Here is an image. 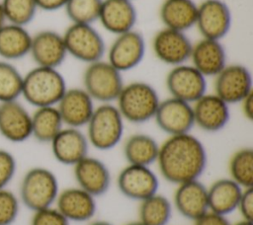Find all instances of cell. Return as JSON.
I'll use <instances>...</instances> for the list:
<instances>
[{
	"mask_svg": "<svg viewBox=\"0 0 253 225\" xmlns=\"http://www.w3.org/2000/svg\"><path fill=\"white\" fill-rule=\"evenodd\" d=\"M156 163L167 182L180 185L199 180L207 168L208 156L202 141L189 132L168 136L159 145Z\"/></svg>",
	"mask_w": 253,
	"mask_h": 225,
	"instance_id": "1",
	"label": "cell"
},
{
	"mask_svg": "<svg viewBox=\"0 0 253 225\" xmlns=\"http://www.w3.org/2000/svg\"><path fill=\"white\" fill-rule=\"evenodd\" d=\"M66 89L64 76L57 68L36 65L23 75L21 97L35 108L56 106Z\"/></svg>",
	"mask_w": 253,
	"mask_h": 225,
	"instance_id": "2",
	"label": "cell"
},
{
	"mask_svg": "<svg viewBox=\"0 0 253 225\" xmlns=\"http://www.w3.org/2000/svg\"><path fill=\"white\" fill-rule=\"evenodd\" d=\"M155 88L143 81L124 85L117 98V108L125 121L139 124L153 119L160 103Z\"/></svg>",
	"mask_w": 253,
	"mask_h": 225,
	"instance_id": "3",
	"label": "cell"
},
{
	"mask_svg": "<svg viewBox=\"0 0 253 225\" xmlns=\"http://www.w3.org/2000/svg\"><path fill=\"white\" fill-rule=\"evenodd\" d=\"M87 139L94 148L107 151L116 147L123 138L125 119L116 105L101 104L86 124Z\"/></svg>",
	"mask_w": 253,
	"mask_h": 225,
	"instance_id": "4",
	"label": "cell"
},
{
	"mask_svg": "<svg viewBox=\"0 0 253 225\" xmlns=\"http://www.w3.org/2000/svg\"><path fill=\"white\" fill-rule=\"evenodd\" d=\"M58 192L59 187L55 174L47 168L34 167L22 178L19 199L34 212L52 206Z\"/></svg>",
	"mask_w": 253,
	"mask_h": 225,
	"instance_id": "5",
	"label": "cell"
},
{
	"mask_svg": "<svg viewBox=\"0 0 253 225\" xmlns=\"http://www.w3.org/2000/svg\"><path fill=\"white\" fill-rule=\"evenodd\" d=\"M82 80L83 89L101 104L116 102L125 85L122 73L104 59L87 64Z\"/></svg>",
	"mask_w": 253,
	"mask_h": 225,
	"instance_id": "6",
	"label": "cell"
},
{
	"mask_svg": "<svg viewBox=\"0 0 253 225\" xmlns=\"http://www.w3.org/2000/svg\"><path fill=\"white\" fill-rule=\"evenodd\" d=\"M67 55L86 64L103 59L107 47L100 32L89 24L71 23L62 34Z\"/></svg>",
	"mask_w": 253,
	"mask_h": 225,
	"instance_id": "7",
	"label": "cell"
},
{
	"mask_svg": "<svg viewBox=\"0 0 253 225\" xmlns=\"http://www.w3.org/2000/svg\"><path fill=\"white\" fill-rule=\"evenodd\" d=\"M146 51L144 37L136 30L116 36L107 49V61L121 73L137 67Z\"/></svg>",
	"mask_w": 253,
	"mask_h": 225,
	"instance_id": "8",
	"label": "cell"
},
{
	"mask_svg": "<svg viewBox=\"0 0 253 225\" xmlns=\"http://www.w3.org/2000/svg\"><path fill=\"white\" fill-rule=\"evenodd\" d=\"M170 97L193 104L207 93V78L192 64L171 67L165 78Z\"/></svg>",
	"mask_w": 253,
	"mask_h": 225,
	"instance_id": "9",
	"label": "cell"
},
{
	"mask_svg": "<svg viewBox=\"0 0 253 225\" xmlns=\"http://www.w3.org/2000/svg\"><path fill=\"white\" fill-rule=\"evenodd\" d=\"M213 78L214 94L228 105L240 103L253 92L251 71L243 64H226Z\"/></svg>",
	"mask_w": 253,
	"mask_h": 225,
	"instance_id": "10",
	"label": "cell"
},
{
	"mask_svg": "<svg viewBox=\"0 0 253 225\" xmlns=\"http://www.w3.org/2000/svg\"><path fill=\"white\" fill-rule=\"evenodd\" d=\"M193 42L184 32L163 27L152 38L154 56L171 67L189 62Z\"/></svg>",
	"mask_w": 253,
	"mask_h": 225,
	"instance_id": "11",
	"label": "cell"
},
{
	"mask_svg": "<svg viewBox=\"0 0 253 225\" xmlns=\"http://www.w3.org/2000/svg\"><path fill=\"white\" fill-rule=\"evenodd\" d=\"M232 23L228 5L222 0H204L198 5L195 27L202 38L221 40Z\"/></svg>",
	"mask_w": 253,
	"mask_h": 225,
	"instance_id": "12",
	"label": "cell"
},
{
	"mask_svg": "<svg viewBox=\"0 0 253 225\" xmlns=\"http://www.w3.org/2000/svg\"><path fill=\"white\" fill-rule=\"evenodd\" d=\"M153 119L168 136L189 133L195 126L192 104L173 97L160 101Z\"/></svg>",
	"mask_w": 253,
	"mask_h": 225,
	"instance_id": "13",
	"label": "cell"
},
{
	"mask_svg": "<svg viewBox=\"0 0 253 225\" xmlns=\"http://www.w3.org/2000/svg\"><path fill=\"white\" fill-rule=\"evenodd\" d=\"M117 185L123 195L141 201L158 191L159 181L149 167L128 164L118 175Z\"/></svg>",
	"mask_w": 253,
	"mask_h": 225,
	"instance_id": "14",
	"label": "cell"
},
{
	"mask_svg": "<svg viewBox=\"0 0 253 225\" xmlns=\"http://www.w3.org/2000/svg\"><path fill=\"white\" fill-rule=\"evenodd\" d=\"M37 66L58 68L66 59L62 34L53 30H42L32 36L30 54Z\"/></svg>",
	"mask_w": 253,
	"mask_h": 225,
	"instance_id": "15",
	"label": "cell"
},
{
	"mask_svg": "<svg viewBox=\"0 0 253 225\" xmlns=\"http://www.w3.org/2000/svg\"><path fill=\"white\" fill-rule=\"evenodd\" d=\"M194 122L206 132H217L229 121V105L214 93H206L192 104Z\"/></svg>",
	"mask_w": 253,
	"mask_h": 225,
	"instance_id": "16",
	"label": "cell"
},
{
	"mask_svg": "<svg viewBox=\"0 0 253 225\" xmlns=\"http://www.w3.org/2000/svg\"><path fill=\"white\" fill-rule=\"evenodd\" d=\"M0 135L12 143L32 137V113L18 100L0 104Z\"/></svg>",
	"mask_w": 253,
	"mask_h": 225,
	"instance_id": "17",
	"label": "cell"
},
{
	"mask_svg": "<svg viewBox=\"0 0 253 225\" xmlns=\"http://www.w3.org/2000/svg\"><path fill=\"white\" fill-rule=\"evenodd\" d=\"M94 102L83 88H67L56 105L64 126H86L95 110Z\"/></svg>",
	"mask_w": 253,
	"mask_h": 225,
	"instance_id": "18",
	"label": "cell"
},
{
	"mask_svg": "<svg viewBox=\"0 0 253 225\" xmlns=\"http://www.w3.org/2000/svg\"><path fill=\"white\" fill-rule=\"evenodd\" d=\"M51 153L54 159L67 166H74L88 156L89 142L80 128L64 126L50 141Z\"/></svg>",
	"mask_w": 253,
	"mask_h": 225,
	"instance_id": "19",
	"label": "cell"
},
{
	"mask_svg": "<svg viewBox=\"0 0 253 225\" xmlns=\"http://www.w3.org/2000/svg\"><path fill=\"white\" fill-rule=\"evenodd\" d=\"M189 61L206 78L214 77L227 64L226 50L221 40L202 38L193 42Z\"/></svg>",
	"mask_w": 253,
	"mask_h": 225,
	"instance_id": "20",
	"label": "cell"
},
{
	"mask_svg": "<svg viewBox=\"0 0 253 225\" xmlns=\"http://www.w3.org/2000/svg\"><path fill=\"white\" fill-rule=\"evenodd\" d=\"M73 174L78 187L93 196L105 194L111 186V174L100 159L86 156L73 166Z\"/></svg>",
	"mask_w": 253,
	"mask_h": 225,
	"instance_id": "21",
	"label": "cell"
},
{
	"mask_svg": "<svg viewBox=\"0 0 253 225\" xmlns=\"http://www.w3.org/2000/svg\"><path fill=\"white\" fill-rule=\"evenodd\" d=\"M137 21L135 6L130 0H103L98 22L115 36L134 30Z\"/></svg>",
	"mask_w": 253,
	"mask_h": 225,
	"instance_id": "22",
	"label": "cell"
},
{
	"mask_svg": "<svg viewBox=\"0 0 253 225\" xmlns=\"http://www.w3.org/2000/svg\"><path fill=\"white\" fill-rule=\"evenodd\" d=\"M173 201L182 216L195 221L209 211L208 188L199 180L177 185Z\"/></svg>",
	"mask_w": 253,
	"mask_h": 225,
	"instance_id": "23",
	"label": "cell"
},
{
	"mask_svg": "<svg viewBox=\"0 0 253 225\" xmlns=\"http://www.w3.org/2000/svg\"><path fill=\"white\" fill-rule=\"evenodd\" d=\"M96 197L77 188H68L58 192L56 208L68 220L85 222L93 218L97 210Z\"/></svg>",
	"mask_w": 253,
	"mask_h": 225,
	"instance_id": "24",
	"label": "cell"
},
{
	"mask_svg": "<svg viewBox=\"0 0 253 225\" xmlns=\"http://www.w3.org/2000/svg\"><path fill=\"white\" fill-rule=\"evenodd\" d=\"M198 4L193 0H164L159 8L163 27L187 33L194 28Z\"/></svg>",
	"mask_w": 253,
	"mask_h": 225,
	"instance_id": "25",
	"label": "cell"
},
{
	"mask_svg": "<svg viewBox=\"0 0 253 225\" xmlns=\"http://www.w3.org/2000/svg\"><path fill=\"white\" fill-rule=\"evenodd\" d=\"M32 36L24 26L5 23L0 27V59L12 62L29 55Z\"/></svg>",
	"mask_w": 253,
	"mask_h": 225,
	"instance_id": "26",
	"label": "cell"
},
{
	"mask_svg": "<svg viewBox=\"0 0 253 225\" xmlns=\"http://www.w3.org/2000/svg\"><path fill=\"white\" fill-rule=\"evenodd\" d=\"M243 188L230 178L214 181L208 188L209 210L227 215L237 209Z\"/></svg>",
	"mask_w": 253,
	"mask_h": 225,
	"instance_id": "27",
	"label": "cell"
},
{
	"mask_svg": "<svg viewBox=\"0 0 253 225\" xmlns=\"http://www.w3.org/2000/svg\"><path fill=\"white\" fill-rule=\"evenodd\" d=\"M159 145L151 135L134 133L125 141L123 152L128 164L149 167L157 160Z\"/></svg>",
	"mask_w": 253,
	"mask_h": 225,
	"instance_id": "28",
	"label": "cell"
},
{
	"mask_svg": "<svg viewBox=\"0 0 253 225\" xmlns=\"http://www.w3.org/2000/svg\"><path fill=\"white\" fill-rule=\"evenodd\" d=\"M63 127L56 106L36 108L32 113V137L41 143H50Z\"/></svg>",
	"mask_w": 253,
	"mask_h": 225,
	"instance_id": "29",
	"label": "cell"
},
{
	"mask_svg": "<svg viewBox=\"0 0 253 225\" xmlns=\"http://www.w3.org/2000/svg\"><path fill=\"white\" fill-rule=\"evenodd\" d=\"M171 214L170 200L158 192L141 200L138 207L139 221L143 225H167Z\"/></svg>",
	"mask_w": 253,
	"mask_h": 225,
	"instance_id": "30",
	"label": "cell"
},
{
	"mask_svg": "<svg viewBox=\"0 0 253 225\" xmlns=\"http://www.w3.org/2000/svg\"><path fill=\"white\" fill-rule=\"evenodd\" d=\"M230 179L241 188L253 187V149L240 148L230 157L228 164Z\"/></svg>",
	"mask_w": 253,
	"mask_h": 225,
	"instance_id": "31",
	"label": "cell"
},
{
	"mask_svg": "<svg viewBox=\"0 0 253 225\" xmlns=\"http://www.w3.org/2000/svg\"><path fill=\"white\" fill-rule=\"evenodd\" d=\"M23 74L10 61L0 59V104L19 100L22 95Z\"/></svg>",
	"mask_w": 253,
	"mask_h": 225,
	"instance_id": "32",
	"label": "cell"
},
{
	"mask_svg": "<svg viewBox=\"0 0 253 225\" xmlns=\"http://www.w3.org/2000/svg\"><path fill=\"white\" fill-rule=\"evenodd\" d=\"M103 0H67L64 10L73 24L93 25L98 22Z\"/></svg>",
	"mask_w": 253,
	"mask_h": 225,
	"instance_id": "33",
	"label": "cell"
},
{
	"mask_svg": "<svg viewBox=\"0 0 253 225\" xmlns=\"http://www.w3.org/2000/svg\"><path fill=\"white\" fill-rule=\"evenodd\" d=\"M6 23L27 27L36 17V0H0Z\"/></svg>",
	"mask_w": 253,
	"mask_h": 225,
	"instance_id": "34",
	"label": "cell"
},
{
	"mask_svg": "<svg viewBox=\"0 0 253 225\" xmlns=\"http://www.w3.org/2000/svg\"><path fill=\"white\" fill-rule=\"evenodd\" d=\"M19 197L7 188L0 189V225H12L20 211Z\"/></svg>",
	"mask_w": 253,
	"mask_h": 225,
	"instance_id": "35",
	"label": "cell"
},
{
	"mask_svg": "<svg viewBox=\"0 0 253 225\" xmlns=\"http://www.w3.org/2000/svg\"><path fill=\"white\" fill-rule=\"evenodd\" d=\"M31 225H69V221L55 207H46L34 211Z\"/></svg>",
	"mask_w": 253,
	"mask_h": 225,
	"instance_id": "36",
	"label": "cell"
},
{
	"mask_svg": "<svg viewBox=\"0 0 253 225\" xmlns=\"http://www.w3.org/2000/svg\"><path fill=\"white\" fill-rule=\"evenodd\" d=\"M16 170L17 162L14 155L5 149H0V189L7 188L11 183Z\"/></svg>",
	"mask_w": 253,
	"mask_h": 225,
	"instance_id": "37",
	"label": "cell"
},
{
	"mask_svg": "<svg viewBox=\"0 0 253 225\" xmlns=\"http://www.w3.org/2000/svg\"><path fill=\"white\" fill-rule=\"evenodd\" d=\"M237 209H239L244 220H253V187L243 188Z\"/></svg>",
	"mask_w": 253,
	"mask_h": 225,
	"instance_id": "38",
	"label": "cell"
},
{
	"mask_svg": "<svg viewBox=\"0 0 253 225\" xmlns=\"http://www.w3.org/2000/svg\"><path fill=\"white\" fill-rule=\"evenodd\" d=\"M195 225H231L227 220L225 215H221L211 210L207 211L197 220H195Z\"/></svg>",
	"mask_w": 253,
	"mask_h": 225,
	"instance_id": "39",
	"label": "cell"
},
{
	"mask_svg": "<svg viewBox=\"0 0 253 225\" xmlns=\"http://www.w3.org/2000/svg\"><path fill=\"white\" fill-rule=\"evenodd\" d=\"M67 0H36L39 10L53 12L64 8Z\"/></svg>",
	"mask_w": 253,
	"mask_h": 225,
	"instance_id": "40",
	"label": "cell"
},
{
	"mask_svg": "<svg viewBox=\"0 0 253 225\" xmlns=\"http://www.w3.org/2000/svg\"><path fill=\"white\" fill-rule=\"evenodd\" d=\"M241 111L245 118L248 120L253 119V92L245 97L240 103Z\"/></svg>",
	"mask_w": 253,
	"mask_h": 225,
	"instance_id": "41",
	"label": "cell"
},
{
	"mask_svg": "<svg viewBox=\"0 0 253 225\" xmlns=\"http://www.w3.org/2000/svg\"><path fill=\"white\" fill-rule=\"evenodd\" d=\"M5 23H6V20H5L3 8H2V5H1V1H0V27H2Z\"/></svg>",
	"mask_w": 253,
	"mask_h": 225,
	"instance_id": "42",
	"label": "cell"
},
{
	"mask_svg": "<svg viewBox=\"0 0 253 225\" xmlns=\"http://www.w3.org/2000/svg\"><path fill=\"white\" fill-rule=\"evenodd\" d=\"M90 225H113V224L110 223V222H108V221L100 220V221H95V222H93V223L90 224Z\"/></svg>",
	"mask_w": 253,
	"mask_h": 225,
	"instance_id": "43",
	"label": "cell"
},
{
	"mask_svg": "<svg viewBox=\"0 0 253 225\" xmlns=\"http://www.w3.org/2000/svg\"><path fill=\"white\" fill-rule=\"evenodd\" d=\"M234 225H253V222L252 221H248V220H241V221H239V222H237L236 224H234Z\"/></svg>",
	"mask_w": 253,
	"mask_h": 225,
	"instance_id": "44",
	"label": "cell"
},
{
	"mask_svg": "<svg viewBox=\"0 0 253 225\" xmlns=\"http://www.w3.org/2000/svg\"><path fill=\"white\" fill-rule=\"evenodd\" d=\"M126 225H143L139 220L138 221H133V222H129V223H127V224H126Z\"/></svg>",
	"mask_w": 253,
	"mask_h": 225,
	"instance_id": "45",
	"label": "cell"
},
{
	"mask_svg": "<svg viewBox=\"0 0 253 225\" xmlns=\"http://www.w3.org/2000/svg\"><path fill=\"white\" fill-rule=\"evenodd\" d=\"M130 1H132V0H130Z\"/></svg>",
	"mask_w": 253,
	"mask_h": 225,
	"instance_id": "46",
	"label": "cell"
}]
</instances>
